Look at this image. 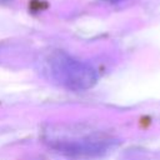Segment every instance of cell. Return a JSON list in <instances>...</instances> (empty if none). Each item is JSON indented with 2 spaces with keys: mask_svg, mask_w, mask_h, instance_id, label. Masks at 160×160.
Segmentation results:
<instances>
[{
  "mask_svg": "<svg viewBox=\"0 0 160 160\" xmlns=\"http://www.w3.org/2000/svg\"><path fill=\"white\" fill-rule=\"evenodd\" d=\"M44 71L52 81L72 90H82L95 81L94 70L70 55L55 51L45 59Z\"/></svg>",
  "mask_w": 160,
  "mask_h": 160,
  "instance_id": "cell-1",
  "label": "cell"
}]
</instances>
